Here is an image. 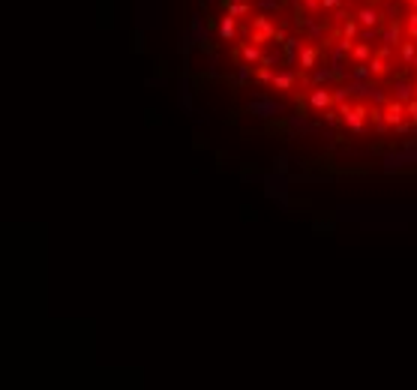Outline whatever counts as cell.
<instances>
[{
	"mask_svg": "<svg viewBox=\"0 0 417 390\" xmlns=\"http://www.w3.org/2000/svg\"><path fill=\"white\" fill-rule=\"evenodd\" d=\"M276 24L270 21V15L267 12H258L255 18H252V36H249V42H255V45H267V42H273L276 39Z\"/></svg>",
	"mask_w": 417,
	"mask_h": 390,
	"instance_id": "1",
	"label": "cell"
},
{
	"mask_svg": "<svg viewBox=\"0 0 417 390\" xmlns=\"http://www.w3.org/2000/svg\"><path fill=\"white\" fill-rule=\"evenodd\" d=\"M336 108H339V114H342V123L348 126V132L360 135V132H363V126H366V117H369V111H366L363 105H348V102H342V105H336Z\"/></svg>",
	"mask_w": 417,
	"mask_h": 390,
	"instance_id": "2",
	"label": "cell"
},
{
	"mask_svg": "<svg viewBox=\"0 0 417 390\" xmlns=\"http://www.w3.org/2000/svg\"><path fill=\"white\" fill-rule=\"evenodd\" d=\"M246 111H249V114H255V117H261V120H267V117H276V114H282L285 108H282L276 99H267L264 93H255V96L249 99Z\"/></svg>",
	"mask_w": 417,
	"mask_h": 390,
	"instance_id": "3",
	"label": "cell"
},
{
	"mask_svg": "<svg viewBox=\"0 0 417 390\" xmlns=\"http://www.w3.org/2000/svg\"><path fill=\"white\" fill-rule=\"evenodd\" d=\"M306 102H309V108L312 111H327V108H333L336 102H333V90L330 87H309V96H306Z\"/></svg>",
	"mask_w": 417,
	"mask_h": 390,
	"instance_id": "4",
	"label": "cell"
},
{
	"mask_svg": "<svg viewBox=\"0 0 417 390\" xmlns=\"http://www.w3.org/2000/svg\"><path fill=\"white\" fill-rule=\"evenodd\" d=\"M408 114V108H405V102L402 99H396V96H390L387 99V105H384V120H387V126H399L402 123V117Z\"/></svg>",
	"mask_w": 417,
	"mask_h": 390,
	"instance_id": "5",
	"label": "cell"
},
{
	"mask_svg": "<svg viewBox=\"0 0 417 390\" xmlns=\"http://www.w3.org/2000/svg\"><path fill=\"white\" fill-rule=\"evenodd\" d=\"M297 69L294 66H288V69H276V75H273V90H282V93H291L294 90V84H297Z\"/></svg>",
	"mask_w": 417,
	"mask_h": 390,
	"instance_id": "6",
	"label": "cell"
},
{
	"mask_svg": "<svg viewBox=\"0 0 417 390\" xmlns=\"http://www.w3.org/2000/svg\"><path fill=\"white\" fill-rule=\"evenodd\" d=\"M318 60H321V48H315V45H303L300 54H297V66H294V69H300V72H312V69L318 66Z\"/></svg>",
	"mask_w": 417,
	"mask_h": 390,
	"instance_id": "7",
	"label": "cell"
},
{
	"mask_svg": "<svg viewBox=\"0 0 417 390\" xmlns=\"http://www.w3.org/2000/svg\"><path fill=\"white\" fill-rule=\"evenodd\" d=\"M309 81H312V87H330L333 81H339V75H336V69H333V66H324V63H318L315 69H312Z\"/></svg>",
	"mask_w": 417,
	"mask_h": 390,
	"instance_id": "8",
	"label": "cell"
},
{
	"mask_svg": "<svg viewBox=\"0 0 417 390\" xmlns=\"http://www.w3.org/2000/svg\"><path fill=\"white\" fill-rule=\"evenodd\" d=\"M354 18L360 21V27H378L381 21H387L384 12H381V9H375V6H360Z\"/></svg>",
	"mask_w": 417,
	"mask_h": 390,
	"instance_id": "9",
	"label": "cell"
},
{
	"mask_svg": "<svg viewBox=\"0 0 417 390\" xmlns=\"http://www.w3.org/2000/svg\"><path fill=\"white\" fill-rule=\"evenodd\" d=\"M237 21H240V18H234V15H228V12H225V18L219 21V39H222V42H234V36L240 33Z\"/></svg>",
	"mask_w": 417,
	"mask_h": 390,
	"instance_id": "10",
	"label": "cell"
},
{
	"mask_svg": "<svg viewBox=\"0 0 417 390\" xmlns=\"http://www.w3.org/2000/svg\"><path fill=\"white\" fill-rule=\"evenodd\" d=\"M261 57H264V45H255V42H243V48H240V60H246V63L258 66V63H261Z\"/></svg>",
	"mask_w": 417,
	"mask_h": 390,
	"instance_id": "11",
	"label": "cell"
},
{
	"mask_svg": "<svg viewBox=\"0 0 417 390\" xmlns=\"http://www.w3.org/2000/svg\"><path fill=\"white\" fill-rule=\"evenodd\" d=\"M393 96H396V99H402V102L414 99V96H417V84L405 81V78H396V81H393Z\"/></svg>",
	"mask_w": 417,
	"mask_h": 390,
	"instance_id": "12",
	"label": "cell"
},
{
	"mask_svg": "<svg viewBox=\"0 0 417 390\" xmlns=\"http://www.w3.org/2000/svg\"><path fill=\"white\" fill-rule=\"evenodd\" d=\"M399 36H402V24H399V21H387V27L381 30V42L396 48V45H402V42H399Z\"/></svg>",
	"mask_w": 417,
	"mask_h": 390,
	"instance_id": "13",
	"label": "cell"
},
{
	"mask_svg": "<svg viewBox=\"0 0 417 390\" xmlns=\"http://www.w3.org/2000/svg\"><path fill=\"white\" fill-rule=\"evenodd\" d=\"M351 57H354V63H369L372 60V45L369 42H354V48H351Z\"/></svg>",
	"mask_w": 417,
	"mask_h": 390,
	"instance_id": "14",
	"label": "cell"
},
{
	"mask_svg": "<svg viewBox=\"0 0 417 390\" xmlns=\"http://www.w3.org/2000/svg\"><path fill=\"white\" fill-rule=\"evenodd\" d=\"M225 12L234 15V18H246V15H252V3H249V0H234Z\"/></svg>",
	"mask_w": 417,
	"mask_h": 390,
	"instance_id": "15",
	"label": "cell"
},
{
	"mask_svg": "<svg viewBox=\"0 0 417 390\" xmlns=\"http://www.w3.org/2000/svg\"><path fill=\"white\" fill-rule=\"evenodd\" d=\"M399 57H402V63H405V66L414 63V57H417V39H408V42H402V45H399Z\"/></svg>",
	"mask_w": 417,
	"mask_h": 390,
	"instance_id": "16",
	"label": "cell"
},
{
	"mask_svg": "<svg viewBox=\"0 0 417 390\" xmlns=\"http://www.w3.org/2000/svg\"><path fill=\"white\" fill-rule=\"evenodd\" d=\"M369 69H372V78H381V75H387V72H390V63H387V57H381V54H372Z\"/></svg>",
	"mask_w": 417,
	"mask_h": 390,
	"instance_id": "17",
	"label": "cell"
},
{
	"mask_svg": "<svg viewBox=\"0 0 417 390\" xmlns=\"http://www.w3.org/2000/svg\"><path fill=\"white\" fill-rule=\"evenodd\" d=\"M357 24H360V21H354V18H345V21H342V39H360V27H357Z\"/></svg>",
	"mask_w": 417,
	"mask_h": 390,
	"instance_id": "18",
	"label": "cell"
},
{
	"mask_svg": "<svg viewBox=\"0 0 417 390\" xmlns=\"http://www.w3.org/2000/svg\"><path fill=\"white\" fill-rule=\"evenodd\" d=\"M285 57H282V48L279 51H264V57H261V66H270V69H279V63H282Z\"/></svg>",
	"mask_w": 417,
	"mask_h": 390,
	"instance_id": "19",
	"label": "cell"
},
{
	"mask_svg": "<svg viewBox=\"0 0 417 390\" xmlns=\"http://www.w3.org/2000/svg\"><path fill=\"white\" fill-rule=\"evenodd\" d=\"M273 75H276V69H270V66H255V81L258 84H273Z\"/></svg>",
	"mask_w": 417,
	"mask_h": 390,
	"instance_id": "20",
	"label": "cell"
},
{
	"mask_svg": "<svg viewBox=\"0 0 417 390\" xmlns=\"http://www.w3.org/2000/svg\"><path fill=\"white\" fill-rule=\"evenodd\" d=\"M348 78H354V81H369L372 78V69H369V63H357L348 72Z\"/></svg>",
	"mask_w": 417,
	"mask_h": 390,
	"instance_id": "21",
	"label": "cell"
},
{
	"mask_svg": "<svg viewBox=\"0 0 417 390\" xmlns=\"http://www.w3.org/2000/svg\"><path fill=\"white\" fill-rule=\"evenodd\" d=\"M252 72H255V66L246 63V60H240V66H237V84H246V81H252Z\"/></svg>",
	"mask_w": 417,
	"mask_h": 390,
	"instance_id": "22",
	"label": "cell"
},
{
	"mask_svg": "<svg viewBox=\"0 0 417 390\" xmlns=\"http://www.w3.org/2000/svg\"><path fill=\"white\" fill-rule=\"evenodd\" d=\"M288 129L291 132H309V123H306L303 114H300V117H288Z\"/></svg>",
	"mask_w": 417,
	"mask_h": 390,
	"instance_id": "23",
	"label": "cell"
},
{
	"mask_svg": "<svg viewBox=\"0 0 417 390\" xmlns=\"http://www.w3.org/2000/svg\"><path fill=\"white\" fill-rule=\"evenodd\" d=\"M306 36H309L312 42H315V39H321V36H324V24H318V21H312V18H309V24H306Z\"/></svg>",
	"mask_w": 417,
	"mask_h": 390,
	"instance_id": "24",
	"label": "cell"
},
{
	"mask_svg": "<svg viewBox=\"0 0 417 390\" xmlns=\"http://www.w3.org/2000/svg\"><path fill=\"white\" fill-rule=\"evenodd\" d=\"M348 96H351V87H348V81H345L342 87H333V102H336V105H342V102H345Z\"/></svg>",
	"mask_w": 417,
	"mask_h": 390,
	"instance_id": "25",
	"label": "cell"
},
{
	"mask_svg": "<svg viewBox=\"0 0 417 390\" xmlns=\"http://www.w3.org/2000/svg\"><path fill=\"white\" fill-rule=\"evenodd\" d=\"M369 99H372L375 105H387V99H390V96H387L381 87H375V84H372V87H369Z\"/></svg>",
	"mask_w": 417,
	"mask_h": 390,
	"instance_id": "26",
	"label": "cell"
},
{
	"mask_svg": "<svg viewBox=\"0 0 417 390\" xmlns=\"http://www.w3.org/2000/svg\"><path fill=\"white\" fill-rule=\"evenodd\" d=\"M360 39L372 45L375 39H381V30H378V27H363V30H360Z\"/></svg>",
	"mask_w": 417,
	"mask_h": 390,
	"instance_id": "27",
	"label": "cell"
},
{
	"mask_svg": "<svg viewBox=\"0 0 417 390\" xmlns=\"http://www.w3.org/2000/svg\"><path fill=\"white\" fill-rule=\"evenodd\" d=\"M258 12H276L279 9V0H255Z\"/></svg>",
	"mask_w": 417,
	"mask_h": 390,
	"instance_id": "28",
	"label": "cell"
},
{
	"mask_svg": "<svg viewBox=\"0 0 417 390\" xmlns=\"http://www.w3.org/2000/svg\"><path fill=\"white\" fill-rule=\"evenodd\" d=\"M405 30H408V39H417V9L405 18Z\"/></svg>",
	"mask_w": 417,
	"mask_h": 390,
	"instance_id": "29",
	"label": "cell"
},
{
	"mask_svg": "<svg viewBox=\"0 0 417 390\" xmlns=\"http://www.w3.org/2000/svg\"><path fill=\"white\" fill-rule=\"evenodd\" d=\"M384 18H387V21H396V18H399V3H390V6H387Z\"/></svg>",
	"mask_w": 417,
	"mask_h": 390,
	"instance_id": "30",
	"label": "cell"
},
{
	"mask_svg": "<svg viewBox=\"0 0 417 390\" xmlns=\"http://www.w3.org/2000/svg\"><path fill=\"white\" fill-rule=\"evenodd\" d=\"M342 3L345 0H321V9L327 12V9H342Z\"/></svg>",
	"mask_w": 417,
	"mask_h": 390,
	"instance_id": "31",
	"label": "cell"
},
{
	"mask_svg": "<svg viewBox=\"0 0 417 390\" xmlns=\"http://www.w3.org/2000/svg\"><path fill=\"white\" fill-rule=\"evenodd\" d=\"M405 3H411V6H414V9H417V0H405Z\"/></svg>",
	"mask_w": 417,
	"mask_h": 390,
	"instance_id": "32",
	"label": "cell"
},
{
	"mask_svg": "<svg viewBox=\"0 0 417 390\" xmlns=\"http://www.w3.org/2000/svg\"><path fill=\"white\" fill-rule=\"evenodd\" d=\"M411 66H414V69H417V57H414V63H411Z\"/></svg>",
	"mask_w": 417,
	"mask_h": 390,
	"instance_id": "33",
	"label": "cell"
},
{
	"mask_svg": "<svg viewBox=\"0 0 417 390\" xmlns=\"http://www.w3.org/2000/svg\"><path fill=\"white\" fill-rule=\"evenodd\" d=\"M288 3H297V0H288Z\"/></svg>",
	"mask_w": 417,
	"mask_h": 390,
	"instance_id": "34",
	"label": "cell"
},
{
	"mask_svg": "<svg viewBox=\"0 0 417 390\" xmlns=\"http://www.w3.org/2000/svg\"><path fill=\"white\" fill-rule=\"evenodd\" d=\"M201 3H204V0H201Z\"/></svg>",
	"mask_w": 417,
	"mask_h": 390,
	"instance_id": "35",
	"label": "cell"
}]
</instances>
